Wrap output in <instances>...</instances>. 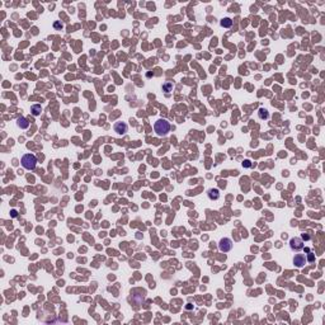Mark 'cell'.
Here are the masks:
<instances>
[{"mask_svg":"<svg viewBox=\"0 0 325 325\" xmlns=\"http://www.w3.org/2000/svg\"><path fill=\"white\" fill-rule=\"evenodd\" d=\"M173 88H174V84L172 83V81H165L164 84H163V90L165 93H169V92H172L173 90Z\"/></svg>","mask_w":325,"mask_h":325,"instance_id":"cell-12","label":"cell"},{"mask_svg":"<svg viewBox=\"0 0 325 325\" xmlns=\"http://www.w3.org/2000/svg\"><path fill=\"white\" fill-rule=\"evenodd\" d=\"M12 216H13V217L17 216V211H15V210H13V211H12Z\"/></svg>","mask_w":325,"mask_h":325,"instance_id":"cell-17","label":"cell"},{"mask_svg":"<svg viewBox=\"0 0 325 325\" xmlns=\"http://www.w3.org/2000/svg\"><path fill=\"white\" fill-rule=\"evenodd\" d=\"M232 245H234V243L230 238H222L221 240L218 241V250L222 253H227L232 249Z\"/></svg>","mask_w":325,"mask_h":325,"instance_id":"cell-3","label":"cell"},{"mask_svg":"<svg viewBox=\"0 0 325 325\" xmlns=\"http://www.w3.org/2000/svg\"><path fill=\"white\" fill-rule=\"evenodd\" d=\"M258 117L260 120H268L269 118V112L265 108H259L258 111Z\"/></svg>","mask_w":325,"mask_h":325,"instance_id":"cell-9","label":"cell"},{"mask_svg":"<svg viewBox=\"0 0 325 325\" xmlns=\"http://www.w3.org/2000/svg\"><path fill=\"white\" fill-rule=\"evenodd\" d=\"M54 27H55L56 29H62V28H64V24H62V23H60V22H55Z\"/></svg>","mask_w":325,"mask_h":325,"instance_id":"cell-15","label":"cell"},{"mask_svg":"<svg viewBox=\"0 0 325 325\" xmlns=\"http://www.w3.org/2000/svg\"><path fill=\"white\" fill-rule=\"evenodd\" d=\"M154 130H155L156 132V135L159 137H164V136H167L169 134V131H170V123L167 121V120H158L155 122V125H154Z\"/></svg>","mask_w":325,"mask_h":325,"instance_id":"cell-1","label":"cell"},{"mask_svg":"<svg viewBox=\"0 0 325 325\" xmlns=\"http://www.w3.org/2000/svg\"><path fill=\"white\" fill-rule=\"evenodd\" d=\"M290 249L296 253L303 250V240L301 238H292L290 240Z\"/></svg>","mask_w":325,"mask_h":325,"instance_id":"cell-4","label":"cell"},{"mask_svg":"<svg viewBox=\"0 0 325 325\" xmlns=\"http://www.w3.org/2000/svg\"><path fill=\"white\" fill-rule=\"evenodd\" d=\"M17 126L19 127V129L25 130V129H28L29 127V121L25 118V117H19V118L17 120Z\"/></svg>","mask_w":325,"mask_h":325,"instance_id":"cell-8","label":"cell"},{"mask_svg":"<svg viewBox=\"0 0 325 325\" xmlns=\"http://www.w3.org/2000/svg\"><path fill=\"white\" fill-rule=\"evenodd\" d=\"M220 25L223 27V28H230L232 25V20L230 18H222L221 22H220Z\"/></svg>","mask_w":325,"mask_h":325,"instance_id":"cell-11","label":"cell"},{"mask_svg":"<svg viewBox=\"0 0 325 325\" xmlns=\"http://www.w3.org/2000/svg\"><path fill=\"white\" fill-rule=\"evenodd\" d=\"M306 260H307V262H310V263H312L314 260H315V254L311 253L310 250H309V254H307V258H306Z\"/></svg>","mask_w":325,"mask_h":325,"instance_id":"cell-13","label":"cell"},{"mask_svg":"<svg viewBox=\"0 0 325 325\" xmlns=\"http://www.w3.org/2000/svg\"><path fill=\"white\" fill-rule=\"evenodd\" d=\"M306 263H307V260H306L305 254H296L294 257V264L297 268H302Z\"/></svg>","mask_w":325,"mask_h":325,"instance_id":"cell-6","label":"cell"},{"mask_svg":"<svg viewBox=\"0 0 325 325\" xmlns=\"http://www.w3.org/2000/svg\"><path fill=\"white\" fill-rule=\"evenodd\" d=\"M20 164L22 167L27 170H34L36 165H37V158L33 155V154H25V155L22 156L20 159Z\"/></svg>","mask_w":325,"mask_h":325,"instance_id":"cell-2","label":"cell"},{"mask_svg":"<svg viewBox=\"0 0 325 325\" xmlns=\"http://www.w3.org/2000/svg\"><path fill=\"white\" fill-rule=\"evenodd\" d=\"M113 129H114V132H117L118 135H125L127 130H129V126H127L126 122H116Z\"/></svg>","mask_w":325,"mask_h":325,"instance_id":"cell-5","label":"cell"},{"mask_svg":"<svg viewBox=\"0 0 325 325\" xmlns=\"http://www.w3.org/2000/svg\"><path fill=\"white\" fill-rule=\"evenodd\" d=\"M207 197H208L211 201H217L220 198V191L217 188H211L207 191Z\"/></svg>","mask_w":325,"mask_h":325,"instance_id":"cell-7","label":"cell"},{"mask_svg":"<svg viewBox=\"0 0 325 325\" xmlns=\"http://www.w3.org/2000/svg\"><path fill=\"white\" fill-rule=\"evenodd\" d=\"M31 112H32V114H33L34 117L37 116H40L41 114V112H42V107H41V104H33L31 107Z\"/></svg>","mask_w":325,"mask_h":325,"instance_id":"cell-10","label":"cell"},{"mask_svg":"<svg viewBox=\"0 0 325 325\" xmlns=\"http://www.w3.org/2000/svg\"><path fill=\"white\" fill-rule=\"evenodd\" d=\"M311 238H312V235H311L310 232H303V234H302V236H301L302 240H310Z\"/></svg>","mask_w":325,"mask_h":325,"instance_id":"cell-14","label":"cell"},{"mask_svg":"<svg viewBox=\"0 0 325 325\" xmlns=\"http://www.w3.org/2000/svg\"><path fill=\"white\" fill-rule=\"evenodd\" d=\"M243 165H244V167H250V164H249V160H245V161L243 163Z\"/></svg>","mask_w":325,"mask_h":325,"instance_id":"cell-16","label":"cell"}]
</instances>
